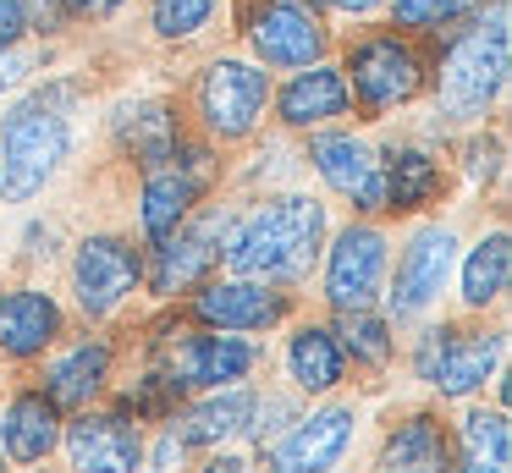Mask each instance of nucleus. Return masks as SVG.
<instances>
[{"mask_svg":"<svg viewBox=\"0 0 512 473\" xmlns=\"http://www.w3.org/2000/svg\"><path fill=\"white\" fill-rule=\"evenodd\" d=\"M320 242H325V204L287 193L237 220L226 231L221 259L232 275H248V281H303L320 259Z\"/></svg>","mask_w":512,"mask_h":473,"instance_id":"nucleus-1","label":"nucleus"},{"mask_svg":"<svg viewBox=\"0 0 512 473\" xmlns=\"http://www.w3.org/2000/svg\"><path fill=\"white\" fill-rule=\"evenodd\" d=\"M67 99L72 88H45V94L23 99L0 121V176H6L12 198H34L56 176V165L67 160V143H72Z\"/></svg>","mask_w":512,"mask_h":473,"instance_id":"nucleus-2","label":"nucleus"},{"mask_svg":"<svg viewBox=\"0 0 512 473\" xmlns=\"http://www.w3.org/2000/svg\"><path fill=\"white\" fill-rule=\"evenodd\" d=\"M507 88V6H490V17H479L463 39L452 44V55L441 61V116L452 121H474L496 105V94Z\"/></svg>","mask_w":512,"mask_h":473,"instance_id":"nucleus-3","label":"nucleus"},{"mask_svg":"<svg viewBox=\"0 0 512 473\" xmlns=\"http://www.w3.org/2000/svg\"><path fill=\"white\" fill-rule=\"evenodd\" d=\"M501 358V330H452L430 325L413 347V369L419 380H430L441 396H474L490 380Z\"/></svg>","mask_w":512,"mask_h":473,"instance_id":"nucleus-4","label":"nucleus"},{"mask_svg":"<svg viewBox=\"0 0 512 473\" xmlns=\"http://www.w3.org/2000/svg\"><path fill=\"white\" fill-rule=\"evenodd\" d=\"M342 77H347V94L364 110L408 105L424 88L419 55H413V44L397 39V33H369V39H358L353 55H347V66H342Z\"/></svg>","mask_w":512,"mask_h":473,"instance_id":"nucleus-5","label":"nucleus"},{"mask_svg":"<svg viewBox=\"0 0 512 473\" xmlns=\"http://www.w3.org/2000/svg\"><path fill=\"white\" fill-rule=\"evenodd\" d=\"M138 281H144V259L122 237H83L72 253V292H78V308L89 319L116 314Z\"/></svg>","mask_w":512,"mask_h":473,"instance_id":"nucleus-6","label":"nucleus"},{"mask_svg":"<svg viewBox=\"0 0 512 473\" xmlns=\"http://www.w3.org/2000/svg\"><path fill=\"white\" fill-rule=\"evenodd\" d=\"M270 77L248 61H210L199 77V116L215 138H248L265 116Z\"/></svg>","mask_w":512,"mask_h":473,"instance_id":"nucleus-7","label":"nucleus"},{"mask_svg":"<svg viewBox=\"0 0 512 473\" xmlns=\"http://www.w3.org/2000/svg\"><path fill=\"white\" fill-rule=\"evenodd\" d=\"M226 231H232V215H226V209H210V215H199V220H182L171 237H160L149 286H155L160 297H177V292H188V286H199L204 275L221 264Z\"/></svg>","mask_w":512,"mask_h":473,"instance_id":"nucleus-8","label":"nucleus"},{"mask_svg":"<svg viewBox=\"0 0 512 473\" xmlns=\"http://www.w3.org/2000/svg\"><path fill=\"white\" fill-rule=\"evenodd\" d=\"M254 341L243 336H215V330H188L182 341L166 347V380L177 391H221V385H237L248 369H254Z\"/></svg>","mask_w":512,"mask_h":473,"instance_id":"nucleus-9","label":"nucleus"},{"mask_svg":"<svg viewBox=\"0 0 512 473\" xmlns=\"http://www.w3.org/2000/svg\"><path fill=\"white\" fill-rule=\"evenodd\" d=\"M380 286H386V237H380V226L358 220L325 253V297L342 314V308H369Z\"/></svg>","mask_w":512,"mask_h":473,"instance_id":"nucleus-10","label":"nucleus"},{"mask_svg":"<svg viewBox=\"0 0 512 473\" xmlns=\"http://www.w3.org/2000/svg\"><path fill=\"white\" fill-rule=\"evenodd\" d=\"M248 44L265 66H314L325 55V22L303 0H265L248 17Z\"/></svg>","mask_w":512,"mask_h":473,"instance_id":"nucleus-11","label":"nucleus"},{"mask_svg":"<svg viewBox=\"0 0 512 473\" xmlns=\"http://www.w3.org/2000/svg\"><path fill=\"white\" fill-rule=\"evenodd\" d=\"M452 248H457V237L446 226H419L413 231L408 248H402V259H397V281H391V292H386L391 314L413 319L441 297L446 275H452V259H457Z\"/></svg>","mask_w":512,"mask_h":473,"instance_id":"nucleus-12","label":"nucleus"},{"mask_svg":"<svg viewBox=\"0 0 512 473\" xmlns=\"http://www.w3.org/2000/svg\"><path fill=\"white\" fill-rule=\"evenodd\" d=\"M309 160H314V171L331 182V193H342L353 209H364V215L386 209L380 154L369 149V143H358L353 132H320V138L309 143Z\"/></svg>","mask_w":512,"mask_h":473,"instance_id":"nucleus-13","label":"nucleus"},{"mask_svg":"<svg viewBox=\"0 0 512 473\" xmlns=\"http://www.w3.org/2000/svg\"><path fill=\"white\" fill-rule=\"evenodd\" d=\"M193 314L215 330H270L287 319V292H276L270 281H248V275H232V281H204V292L193 297Z\"/></svg>","mask_w":512,"mask_h":473,"instance_id":"nucleus-14","label":"nucleus"},{"mask_svg":"<svg viewBox=\"0 0 512 473\" xmlns=\"http://www.w3.org/2000/svg\"><path fill=\"white\" fill-rule=\"evenodd\" d=\"M347 440H353V407H320V413L298 418L292 435L276 440L270 473H331L342 462Z\"/></svg>","mask_w":512,"mask_h":473,"instance_id":"nucleus-15","label":"nucleus"},{"mask_svg":"<svg viewBox=\"0 0 512 473\" xmlns=\"http://www.w3.org/2000/svg\"><path fill=\"white\" fill-rule=\"evenodd\" d=\"M204 176H210V165H204L199 149L144 171V231H149V242L171 237V231L188 220V209L199 204V193H204Z\"/></svg>","mask_w":512,"mask_h":473,"instance_id":"nucleus-16","label":"nucleus"},{"mask_svg":"<svg viewBox=\"0 0 512 473\" xmlns=\"http://www.w3.org/2000/svg\"><path fill=\"white\" fill-rule=\"evenodd\" d=\"M67 457L78 473H133L144 462V435L122 413H83L67 429Z\"/></svg>","mask_w":512,"mask_h":473,"instance_id":"nucleus-17","label":"nucleus"},{"mask_svg":"<svg viewBox=\"0 0 512 473\" xmlns=\"http://www.w3.org/2000/svg\"><path fill=\"white\" fill-rule=\"evenodd\" d=\"M61 336V308L39 286H17L0 297V352L6 358H39Z\"/></svg>","mask_w":512,"mask_h":473,"instance_id":"nucleus-18","label":"nucleus"},{"mask_svg":"<svg viewBox=\"0 0 512 473\" xmlns=\"http://www.w3.org/2000/svg\"><path fill=\"white\" fill-rule=\"evenodd\" d=\"M347 105H353V94H347L342 66H325V61L303 66V72L276 94V110H281L287 127H320V121L347 116Z\"/></svg>","mask_w":512,"mask_h":473,"instance_id":"nucleus-19","label":"nucleus"},{"mask_svg":"<svg viewBox=\"0 0 512 473\" xmlns=\"http://www.w3.org/2000/svg\"><path fill=\"white\" fill-rule=\"evenodd\" d=\"M116 138L122 149L138 160V171H155V165L177 160L182 154V132H177V110L166 99H138L116 116Z\"/></svg>","mask_w":512,"mask_h":473,"instance_id":"nucleus-20","label":"nucleus"},{"mask_svg":"<svg viewBox=\"0 0 512 473\" xmlns=\"http://www.w3.org/2000/svg\"><path fill=\"white\" fill-rule=\"evenodd\" d=\"M375 473H452V440L430 413H413L386 435L375 457Z\"/></svg>","mask_w":512,"mask_h":473,"instance_id":"nucleus-21","label":"nucleus"},{"mask_svg":"<svg viewBox=\"0 0 512 473\" xmlns=\"http://www.w3.org/2000/svg\"><path fill=\"white\" fill-rule=\"evenodd\" d=\"M61 440V413L56 402H50L45 391H23L12 396V407H6V418H0V446H6V457L12 462H39L50 457Z\"/></svg>","mask_w":512,"mask_h":473,"instance_id":"nucleus-22","label":"nucleus"},{"mask_svg":"<svg viewBox=\"0 0 512 473\" xmlns=\"http://www.w3.org/2000/svg\"><path fill=\"white\" fill-rule=\"evenodd\" d=\"M248 418H254V396L237 391V385H226V391L210 396V402H199L182 418H171V435H177V446H221V440L243 435Z\"/></svg>","mask_w":512,"mask_h":473,"instance_id":"nucleus-23","label":"nucleus"},{"mask_svg":"<svg viewBox=\"0 0 512 473\" xmlns=\"http://www.w3.org/2000/svg\"><path fill=\"white\" fill-rule=\"evenodd\" d=\"M105 374H111V347H105V341H78L67 358L50 363L45 396L56 407H89L94 396H100Z\"/></svg>","mask_w":512,"mask_h":473,"instance_id":"nucleus-24","label":"nucleus"},{"mask_svg":"<svg viewBox=\"0 0 512 473\" xmlns=\"http://www.w3.org/2000/svg\"><path fill=\"white\" fill-rule=\"evenodd\" d=\"M342 369H347V352L336 347V330L303 325L298 336L287 341V374H292V385H298V391H309V396L336 391Z\"/></svg>","mask_w":512,"mask_h":473,"instance_id":"nucleus-25","label":"nucleus"},{"mask_svg":"<svg viewBox=\"0 0 512 473\" xmlns=\"http://www.w3.org/2000/svg\"><path fill=\"white\" fill-rule=\"evenodd\" d=\"M380 187H386V209H424L435 193H441V165L424 149H391L380 160Z\"/></svg>","mask_w":512,"mask_h":473,"instance_id":"nucleus-26","label":"nucleus"},{"mask_svg":"<svg viewBox=\"0 0 512 473\" xmlns=\"http://www.w3.org/2000/svg\"><path fill=\"white\" fill-rule=\"evenodd\" d=\"M507 275H512V242L507 231H490L474 253L463 259V303L468 308H485L507 292Z\"/></svg>","mask_w":512,"mask_h":473,"instance_id":"nucleus-27","label":"nucleus"},{"mask_svg":"<svg viewBox=\"0 0 512 473\" xmlns=\"http://www.w3.org/2000/svg\"><path fill=\"white\" fill-rule=\"evenodd\" d=\"M507 451H512L507 418L474 407L463 418V462H457V473H507Z\"/></svg>","mask_w":512,"mask_h":473,"instance_id":"nucleus-28","label":"nucleus"},{"mask_svg":"<svg viewBox=\"0 0 512 473\" xmlns=\"http://www.w3.org/2000/svg\"><path fill=\"white\" fill-rule=\"evenodd\" d=\"M336 347L353 352V363H369V369H380V363H391L397 341H391V325H386L380 314H369V308H342Z\"/></svg>","mask_w":512,"mask_h":473,"instance_id":"nucleus-29","label":"nucleus"},{"mask_svg":"<svg viewBox=\"0 0 512 473\" xmlns=\"http://www.w3.org/2000/svg\"><path fill=\"white\" fill-rule=\"evenodd\" d=\"M474 11L479 0H391V22L413 33H457V22Z\"/></svg>","mask_w":512,"mask_h":473,"instance_id":"nucleus-30","label":"nucleus"},{"mask_svg":"<svg viewBox=\"0 0 512 473\" xmlns=\"http://www.w3.org/2000/svg\"><path fill=\"white\" fill-rule=\"evenodd\" d=\"M221 0H155V33L160 39H199L215 22Z\"/></svg>","mask_w":512,"mask_h":473,"instance_id":"nucleus-31","label":"nucleus"},{"mask_svg":"<svg viewBox=\"0 0 512 473\" xmlns=\"http://www.w3.org/2000/svg\"><path fill=\"white\" fill-rule=\"evenodd\" d=\"M34 28V0H0V44H17Z\"/></svg>","mask_w":512,"mask_h":473,"instance_id":"nucleus-32","label":"nucleus"},{"mask_svg":"<svg viewBox=\"0 0 512 473\" xmlns=\"http://www.w3.org/2000/svg\"><path fill=\"white\" fill-rule=\"evenodd\" d=\"M127 0H61V11L67 17H83V22H105V17H116Z\"/></svg>","mask_w":512,"mask_h":473,"instance_id":"nucleus-33","label":"nucleus"},{"mask_svg":"<svg viewBox=\"0 0 512 473\" xmlns=\"http://www.w3.org/2000/svg\"><path fill=\"white\" fill-rule=\"evenodd\" d=\"M23 72H28V61L23 55L12 50V44H0V94H6V88H17L23 83Z\"/></svg>","mask_w":512,"mask_h":473,"instance_id":"nucleus-34","label":"nucleus"},{"mask_svg":"<svg viewBox=\"0 0 512 473\" xmlns=\"http://www.w3.org/2000/svg\"><path fill=\"white\" fill-rule=\"evenodd\" d=\"M331 11H347V17H369L375 6H386V0H325Z\"/></svg>","mask_w":512,"mask_h":473,"instance_id":"nucleus-35","label":"nucleus"},{"mask_svg":"<svg viewBox=\"0 0 512 473\" xmlns=\"http://www.w3.org/2000/svg\"><path fill=\"white\" fill-rule=\"evenodd\" d=\"M204 473H254V468H248L243 457H215V462H210V468H204Z\"/></svg>","mask_w":512,"mask_h":473,"instance_id":"nucleus-36","label":"nucleus"},{"mask_svg":"<svg viewBox=\"0 0 512 473\" xmlns=\"http://www.w3.org/2000/svg\"><path fill=\"white\" fill-rule=\"evenodd\" d=\"M0 193H6V176H0Z\"/></svg>","mask_w":512,"mask_h":473,"instance_id":"nucleus-37","label":"nucleus"},{"mask_svg":"<svg viewBox=\"0 0 512 473\" xmlns=\"http://www.w3.org/2000/svg\"><path fill=\"white\" fill-rule=\"evenodd\" d=\"M0 462H6V446H0Z\"/></svg>","mask_w":512,"mask_h":473,"instance_id":"nucleus-38","label":"nucleus"}]
</instances>
